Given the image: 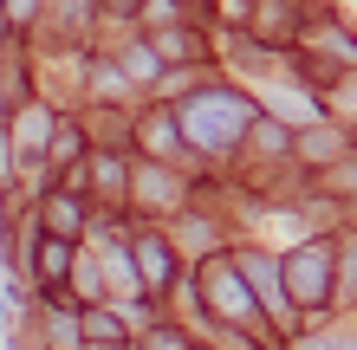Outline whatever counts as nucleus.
Segmentation results:
<instances>
[{
    "label": "nucleus",
    "mask_w": 357,
    "mask_h": 350,
    "mask_svg": "<svg viewBox=\"0 0 357 350\" xmlns=\"http://www.w3.org/2000/svg\"><path fill=\"white\" fill-rule=\"evenodd\" d=\"M130 260H137V279H143V292H176V279H182V253H176V240L169 234H137L130 246Z\"/></svg>",
    "instance_id": "2"
},
{
    "label": "nucleus",
    "mask_w": 357,
    "mask_h": 350,
    "mask_svg": "<svg viewBox=\"0 0 357 350\" xmlns=\"http://www.w3.org/2000/svg\"><path fill=\"white\" fill-rule=\"evenodd\" d=\"M98 7H104V13H117V19H130V13L150 7V0H98Z\"/></svg>",
    "instance_id": "12"
},
{
    "label": "nucleus",
    "mask_w": 357,
    "mask_h": 350,
    "mask_svg": "<svg viewBox=\"0 0 357 350\" xmlns=\"http://www.w3.org/2000/svg\"><path fill=\"white\" fill-rule=\"evenodd\" d=\"M72 253H78V240H59V234H39L33 240V285L46 299H66V285H72Z\"/></svg>",
    "instance_id": "3"
},
{
    "label": "nucleus",
    "mask_w": 357,
    "mask_h": 350,
    "mask_svg": "<svg viewBox=\"0 0 357 350\" xmlns=\"http://www.w3.org/2000/svg\"><path fill=\"white\" fill-rule=\"evenodd\" d=\"M162 65H169V58L156 52V39H150V46H130V52H123V78H137V85H162Z\"/></svg>",
    "instance_id": "9"
},
{
    "label": "nucleus",
    "mask_w": 357,
    "mask_h": 350,
    "mask_svg": "<svg viewBox=\"0 0 357 350\" xmlns=\"http://www.w3.org/2000/svg\"><path fill=\"white\" fill-rule=\"evenodd\" d=\"M85 344H111V350H123V344H130V324H123L117 312H104V305H85Z\"/></svg>",
    "instance_id": "8"
},
{
    "label": "nucleus",
    "mask_w": 357,
    "mask_h": 350,
    "mask_svg": "<svg viewBox=\"0 0 357 350\" xmlns=\"http://www.w3.org/2000/svg\"><path fill=\"white\" fill-rule=\"evenodd\" d=\"M247 150H254V156H266V162H292V156H299V130H292V123L286 117H254V130H247Z\"/></svg>",
    "instance_id": "6"
},
{
    "label": "nucleus",
    "mask_w": 357,
    "mask_h": 350,
    "mask_svg": "<svg viewBox=\"0 0 357 350\" xmlns=\"http://www.w3.org/2000/svg\"><path fill=\"white\" fill-rule=\"evenodd\" d=\"M156 39V52L169 58V65H208V39H202V26L188 19V26H169V33H150Z\"/></svg>",
    "instance_id": "7"
},
{
    "label": "nucleus",
    "mask_w": 357,
    "mask_h": 350,
    "mask_svg": "<svg viewBox=\"0 0 357 350\" xmlns=\"http://www.w3.org/2000/svg\"><path fill=\"white\" fill-rule=\"evenodd\" d=\"M85 214H91V201L78 189H46V195H39V234L78 240V234H85Z\"/></svg>",
    "instance_id": "4"
},
{
    "label": "nucleus",
    "mask_w": 357,
    "mask_h": 350,
    "mask_svg": "<svg viewBox=\"0 0 357 350\" xmlns=\"http://www.w3.org/2000/svg\"><path fill=\"white\" fill-rule=\"evenodd\" d=\"M280 279H286V299L292 305H331V285H338V253H331V240H305L299 253H292L280 266Z\"/></svg>",
    "instance_id": "1"
},
{
    "label": "nucleus",
    "mask_w": 357,
    "mask_h": 350,
    "mask_svg": "<svg viewBox=\"0 0 357 350\" xmlns=\"http://www.w3.org/2000/svg\"><path fill=\"white\" fill-rule=\"evenodd\" d=\"M39 13H46V0H0V19H7V33H26Z\"/></svg>",
    "instance_id": "10"
},
{
    "label": "nucleus",
    "mask_w": 357,
    "mask_h": 350,
    "mask_svg": "<svg viewBox=\"0 0 357 350\" xmlns=\"http://www.w3.org/2000/svg\"><path fill=\"white\" fill-rule=\"evenodd\" d=\"M85 162H91V136H85V123H78V117H59V123H52V136H46V169L72 175V169H85Z\"/></svg>",
    "instance_id": "5"
},
{
    "label": "nucleus",
    "mask_w": 357,
    "mask_h": 350,
    "mask_svg": "<svg viewBox=\"0 0 357 350\" xmlns=\"http://www.w3.org/2000/svg\"><path fill=\"white\" fill-rule=\"evenodd\" d=\"M150 350H195V344H188L182 331H169V324H156V331H150Z\"/></svg>",
    "instance_id": "11"
}]
</instances>
